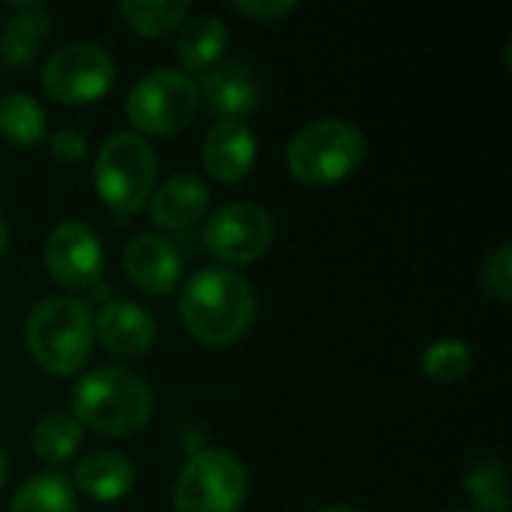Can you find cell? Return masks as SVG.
Here are the masks:
<instances>
[{
    "instance_id": "8fae6325",
    "label": "cell",
    "mask_w": 512,
    "mask_h": 512,
    "mask_svg": "<svg viewBox=\"0 0 512 512\" xmlns=\"http://www.w3.org/2000/svg\"><path fill=\"white\" fill-rule=\"evenodd\" d=\"M255 156H258L255 132L249 129L246 120H237V117L216 120L201 147L204 168L219 183H240L243 177H249Z\"/></svg>"
},
{
    "instance_id": "4fadbf2b",
    "label": "cell",
    "mask_w": 512,
    "mask_h": 512,
    "mask_svg": "<svg viewBox=\"0 0 512 512\" xmlns=\"http://www.w3.org/2000/svg\"><path fill=\"white\" fill-rule=\"evenodd\" d=\"M93 333L99 336L102 348L120 360H132L150 351L156 339L153 318L129 300H114L99 309V318L93 324Z\"/></svg>"
},
{
    "instance_id": "603a6c76",
    "label": "cell",
    "mask_w": 512,
    "mask_h": 512,
    "mask_svg": "<svg viewBox=\"0 0 512 512\" xmlns=\"http://www.w3.org/2000/svg\"><path fill=\"white\" fill-rule=\"evenodd\" d=\"M474 504L483 512H510V480H507V468L498 459L480 462L468 480H465Z\"/></svg>"
},
{
    "instance_id": "7402d4cb",
    "label": "cell",
    "mask_w": 512,
    "mask_h": 512,
    "mask_svg": "<svg viewBox=\"0 0 512 512\" xmlns=\"http://www.w3.org/2000/svg\"><path fill=\"white\" fill-rule=\"evenodd\" d=\"M189 12H192V6L186 0H174V3L126 0V3H120V15L141 36H165V33L183 27V21L189 18Z\"/></svg>"
},
{
    "instance_id": "6da1fadb",
    "label": "cell",
    "mask_w": 512,
    "mask_h": 512,
    "mask_svg": "<svg viewBox=\"0 0 512 512\" xmlns=\"http://www.w3.org/2000/svg\"><path fill=\"white\" fill-rule=\"evenodd\" d=\"M180 315L192 339L201 345H234L255 321L252 285L231 270H201L183 288Z\"/></svg>"
},
{
    "instance_id": "52a82bcc",
    "label": "cell",
    "mask_w": 512,
    "mask_h": 512,
    "mask_svg": "<svg viewBox=\"0 0 512 512\" xmlns=\"http://www.w3.org/2000/svg\"><path fill=\"white\" fill-rule=\"evenodd\" d=\"M198 105V87L192 78L174 69H156L132 87L126 117L147 135H174L192 123Z\"/></svg>"
},
{
    "instance_id": "9c48e42d",
    "label": "cell",
    "mask_w": 512,
    "mask_h": 512,
    "mask_svg": "<svg viewBox=\"0 0 512 512\" xmlns=\"http://www.w3.org/2000/svg\"><path fill=\"white\" fill-rule=\"evenodd\" d=\"M273 237V216L258 204H228L204 222V246L216 261L234 267L258 261L270 249Z\"/></svg>"
},
{
    "instance_id": "44dd1931",
    "label": "cell",
    "mask_w": 512,
    "mask_h": 512,
    "mask_svg": "<svg viewBox=\"0 0 512 512\" xmlns=\"http://www.w3.org/2000/svg\"><path fill=\"white\" fill-rule=\"evenodd\" d=\"M9 512H78L75 489L57 474H39L15 492Z\"/></svg>"
},
{
    "instance_id": "7a4b0ae2",
    "label": "cell",
    "mask_w": 512,
    "mask_h": 512,
    "mask_svg": "<svg viewBox=\"0 0 512 512\" xmlns=\"http://www.w3.org/2000/svg\"><path fill=\"white\" fill-rule=\"evenodd\" d=\"M72 417L81 429L108 438L141 432L153 417L150 387L129 369L102 366L87 372L72 390Z\"/></svg>"
},
{
    "instance_id": "83f0119b",
    "label": "cell",
    "mask_w": 512,
    "mask_h": 512,
    "mask_svg": "<svg viewBox=\"0 0 512 512\" xmlns=\"http://www.w3.org/2000/svg\"><path fill=\"white\" fill-rule=\"evenodd\" d=\"M6 480H9V462H6V456L0 453V489L6 486Z\"/></svg>"
},
{
    "instance_id": "277c9868",
    "label": "cell",
    "mask_w": 512,
    "mask_h": 512,
    "mask_svg": "<svg viewBox=\"0 0 512 512\" xmlns=\"http://www.w3.org/2000/svg\"><path fill=\"white\" fill-rule=\"evenodd\" d=\"M366 156L363 132L348 120H315L288 144V171L306 186H330L360 168Z\"/></svg>"
},
{
    "instance_id": "8992f818",
    "label": "cell",
    "mask_w": 512,
    "mask_h": 512,
    "mask_svg": "<svg viewBox=\"0 0 512 512\" xmlns=\"http://www.w3.org/2000/svg\"><path fill=\"white\" fill-rule=\"evenodd\" d=\"M249 492V474L228 450H198L174 486L177 512H237Z\"/></svg>"
},
{
    "instance_id": "5bb4252c",
    "label": "cell",
    "mask_w": 512,
    "mask_h": 512,
    "mask_svg": "<svg viewBox=\"0 0 512 512\" xmlns=\"http://www.w3.org/2000/svg\"><path fill=\"white\" fill-rule=\"evenodd\" d=\"M123 267L144 294H168L180 282L183 258L165 237L138 234L123 252Z\"/></svg>"
},
{
    "instance_id": "484cf974",
    "label": "cell",
    "mask_w": 512,
    "mask_h": 512,
    "mask_svg": "<svg viewBox=\"0 0 512 512\" xmlns=\"http://www.w3.org/2000/svg\"><path fill=\"white\" fill-rule=\"evenodd\" d=\"M87 150V141L84 135L72 132V129H60L54 138H51V153L60 159V162H78Z\"/></svg>"
},
{
    "instance_id": "9a60e30c",
    "label": "cell",
    "mask_w": 512,
    "mask_h": 512,
    "mask_svg": "<svg viewBox=\"0 0 512 512\" xmlns=\"http://www.w3.org/2000/svg\"><path fill=\"white\" fill-rule=\"evenodd\" d=\"M207 207H210V189L192 174H177L153 192L150 219L159 228L183 231L195 225L201 216H207Z\"/></svg>"
},
{
    "instance_id": "f546056e",
    "label": "cell",
    "mask_w": 512,
    "mask_h": 512,
    "mask_svg": "<svg viewBox=\"0 0 512 512\" xmlns=\"http://www.w3.org/2000/svg\"><path fill=\"white\" fill-rule=\"evenodd\" d=\"M321 512H363V510H357V507H348V504H336V507H327V510H321Z\"/></svg>"
},
{
    "instance_id": "ffe728a7",
    "label": "cell",
    "mask_w": 512,
    "mask_h": 512,
    "mask_svg": "<svg viewBox=\"0 0 512 512\" xmlns=\"http://www.w3.org/2000/svg\"><path fill=\"white\" fill-rule=\"evenodd\" d=\"M0 135L15 147H33L45 138V111L27 93L0 99Z\"/></svg>"
},
{
    "instance_id": "2e32d148",
    "label": "cell",
    "mask_w": 512,
    "mask_h": 512,
    "mask_svg": "<svg viewBox=\"0 0 512 512\" xmlns=\"http://www.w3.org/2000/svg\"><path fill=\"white\" fill-rule=\"evenodd\" d=\"M75 486L102 504L120 501L123 495L132 492L135 486V468L126 456L114 453V450H99L84 456L75 465Z\"/></svg>"
},
{
    "instance_id": "f1b7e54d",
    "label": "cell",
    "mask_w": 512,
    "mask_h": 512,
    "mask_svg": "<svg viewBox=\"0 0 512 512\" xmlns=\"http://www.w3.org/2000/svg\"><path fill=\"white\" fill-rule=\"evenodd\" d=\"M6 243H9V231H6V222L0 219V255L6 252Z\"/></svg>"
},
{
    "instance_id": "ba28073f",
    "label": "cell",
    "mask_w": 512,
    "mask_h": 512,
    "mask_svg": "<svg viewBox=\"0 0 512 512\" xmlns=\"http://www.w3.org/2000/svg\"><path fill=\"white\" fill-rule=\"evenodd\" d=\"M114 81V60L96 42H72L54 51L42 69V87L63 105L102 99Z\"/></svg>"
},
{
    "instance_id": "d4e9b609",
    "label": "cell",
    "mask_w": 512,
    "mask_h": 512,
    "mask_svg": "<svg viewBox=\"0 0 512 512\" xmlns=\"http://www.w3.org/2000/svg\"><path fill=\"white\" fill-rule=\"evenodd\" d=\"M480 282H483V291L489 297H495L498 303H510L512 300V246L510 243H501L483 264V273H480Z\"/></svg>"
},
{
    "instance_id": "e0dca14e",
    "label": "cell",
    "mask_w": 512,
    "mask_h": 512,
    "mask_svg": "<svg viewBox=\"0 0 512 512\" xmlns=\"http://www.w3.org/2000/svg\"><path fill=\"white\" fill-rule=\"evenodd\" d=\"M228 45V30L216 15H198L192 21H183L177 36V57L186 72L204 75L213 69Z\"/></svg>"
},
{
    "instance_id": "ac0fdd59",
    "label": "cell",
    "mask_w": 512,
    "mask_h": 512,
    "mask_svg": "<svg viewBox=\"0 0 512 512\" xmlns=\"http://www.w3.org/2000/svg\"><path fill=\"white\" fill-rule=\"evenodd\" d=\"M48 30H51V18L45 9H39V6L18 9L0 27V54L9 63L24 66L39 54L42 42L48 39Z\"/></svg>"
},
{
    "instance_id": "5b68a950",
    "label": "cell",
    "mask_w": 512,
    "mask_h": 512,
    "mask_svg": "<svg viewBox=\"0 0 512 512\" xmlns=\"http://www.w3.org/2000/svg\"><path fill=\"white\" fill-rule=\"evenodd\" d=\"M156 153L153 147L132 132H117L111 135L99 153H96V168H93V183L102 198V204L114 216H132L138 213L156 183Z\"/></svg>"
},
{
    "instance_id": "3957f363",
    "label": "cell",
    "mask_w": 512,
    "mask_h": 512,
    "mask_svg": "<svg viewBox=\"0 0 512 512\" xmlns=\"http://www.w3.org/2000/svg\"><path fill=\"white\" fill-rule=\"evenodd\" d=\"M90 309L75 297L42 300L24 324V342L39 369L57 378L75 375L93 351Z\"/></svg>"
},
{
    "instance_id": "4316f807",
    "label": "cell",
    "mask_w": 512,
    "mask_h": 512,
    "mask_svg": "<svg viewBox=\"0 0 512 512\" xmlns=\"http://www.w3.org/2000/svg\"><path fill=\"white\" fill-rule=\"evenodd\" d=\"M291 9H294V3H279V0H264V3H255V0H249V3H234V12H240V15L252 18V21H276V18L288 15Z\"/></svg>"
},
{
    "instance_id": "7c38bea8",
    "label": "cell",
    "mask_w": 512,
    "mask_h": 512,
    "mask_svg": "<svg viewBox=\"0 0 512 512\" xmlns=\"http://www.w3.org/2000/svg\"><path fill=\"white\" fill-rule=\"evenodd\" d=\"M198 102H204L219 117H237L252 114L261 102V81L258 75L237 60H219L213 69L201 75Z\"/></svg>"
},
{
    "instance_id": "cb8c5ba5",
    "label": "cell",
    "mask_w": 512,
    "mask_h": 512,
    "mask_svg": "<svg viewBox=\"0 0 512 512\" xmlns=\"http://www.w3.org/2000/svg\"><path fill=\"white\" fill-rule=\"evenodd\" d=\"M471 369V348L459 339H444L426 348L423 354V372L438 384H453L465 378Z\"/></svg>"
},
{
    "instance_id": "30bf717a",
    "label": "cell",
    "mask_w": 512,
    "mask_h": 512,
    "mask_svg": "<svg viewBox=\"0 0 512 512\" xmlns=\"http://www.w3.org/2000/svg\"><path fill=\"white\" fill-rule=\"evenodd\" d=\"M45 270L60 288H90L102 270V243L96 231L81 222L57 225L45 240Z\"/></svg>"
},
{
    "instance_id": "d6986e66",
    "label": "cell",
    "mask_w": 512,
    "mask_h": 512,
    "mask_svg": "<svg viewBox=\"0 0 512 512\" xmlns=\"http://www.w3.org/2000/svg\"><path fill=\"white\" fill-rule=\"evenodd\" d=\"M30 444L42 462L60 465V462L72 459L75 450L81 447V423L66 411H51L33 426Z\"/></svg>"
}]
</instances>
